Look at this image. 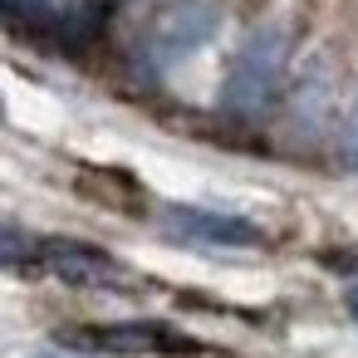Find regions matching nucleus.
<instances>
[{"label":"nucleus","mask_w":358,"mask_h":358,"mask_svg":"<svg viewBox=\"0 0 358 358\" xmlns=\"http://www.w3.org/2000/svg\"><path fill=\"white\" fill-rule=\"evenodd\" d=\"M285 55H289V50H285V35H280L275 25L255 30V35L236 50V59H231L221 103H226L231 113H260V108L275 99V89H280Z\"/></svg>","instance_id":"2"},{"label":"nucleus","mask_w":358,"mask_h":358,"mask_svg":"<svg viewBox=\"0 0 358 358\" xmlns=\"http://www.w3.org/2000/svg\"><path fill=\"white\" fill-rule=\"evenodd\" d=\"M338 152L348 167H358V94H353V108H348V123H343V138H338Z\"/></svg>","instance_id":"6"},{"label":"nucleus","mask_w":358,"mask_h":358,"mask_svg":"<svg viewBox=\"0 0 358 358\" xmlns=\"http://www.w3.org/2000/svg\"><path fill=\"white\" fill-rule=\"evenodd\" d=\"M348 309H353V314H358V285H353V289H348Z\"/></svg>","instance_id":"7"},{"label":"nucleus","mask_w":358,"mask_h":358,"mask_svg":"<svg viewBox=\"0 0 358 358\" xmlns=\"http://www.w3.org/2000/svg\"><path fill=\"white\" fill-rule=\"evenodd\" d=\"M216 25H221V6H216V0H172V6L148 25V35H143L148 74H167L182 59H192L201 45H211Z\"/></svg>","instance_id":"1"},{"label":"nucleus","mask_w":358,"mask_h":358,"mask_svg":"<svg viewBox=\"0 0 358 358\" xmlns=\"http://www.w3.org/2000/svg\"><path fill=\"white\" fill-rule=\"evenodd\" d=\"M157 226L182 245H260V226L206 211V206H182V201L157 206Z\"/></svg>","instance_id":"4"},{"label":"nucleus","mask_w":358,"mask_h":358,"mask_svg":"<svg viewBox=\"0 0 358 358\" xmlns=\"http://www.w3.org/2000/svg\"><path fill=\"white\" fill-rule=\"evenodd\" d=\"M30 255H35L40 270H50L64 285H79V289H123L128 285V270L113 255H103L99 245H89V241L50 236V241H35Z\"/></svg>","instance_id":"3"},{"label":"nucleus","mask_w":358,"mask_h":358,"mask_svg":"<svg viewBox=\"0 0 358 358\" xmlns=\"http://www.w3.org/2000/svg\"><path fill=\"white\" fill-rule=\"evenodd\" d=\"M64 343H94L103 353H118V358H143V353H187L192 343L162 324H148V319H128V324H108V329H94V334H64Z\"/></svg>","instance_id":"5"}]
</instances>
